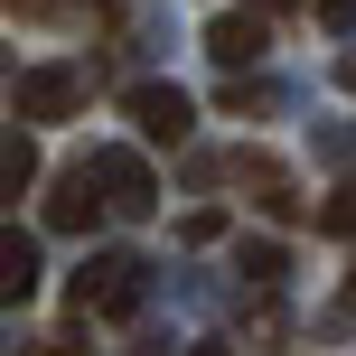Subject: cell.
<instances>
[{
	"mask_svg": "<svg viewBox=\"0 0 356 356\" xmlns=\"http://www.w3.org/2000/svg\"><path fill=\"white\" fill-rule=\"evenodd\" d=\"M234 272L244 282H282V244H234Z\"/></svg>",
	"mask_w": 356,
	"mask_h": 356,
	"instance_id": "obj_9",
	"label": "cell"
},
{
	"mask_svg": "<svg viewBox=\"0 0 356 356\" xmlns=\"http://www.w3.org/2000/svg\"><path fill=\"white\" fill-rule=\"evenodd\" d=\"M75 94H85V85H75L66 66H29V75L10 85V113H19V122H66Z\"/></svg>",
	"mask_w": 356,
	"mask_h": 356,
	"instance_id": "obj_3",
	"label": "cell"
},
{
	"mask_svg": "<svg viewBox=\"0 0 356 356\" xmlns=\"http://www.w3.org/2000/svg\"><path fill=\"white\" fill-rule=\"evenodd\" d=\"M319 225H328V234H347V244H356V178H347V188H328Z\"/></svg>",
	"mask_w": 356,
	"mask_h": 356,
	"instance_id": "obj_10",
	"label": "cell"
},
{
	"mask_svg": "<svg viewBox=\"0 0 356 356\" xmlns=\"http://www.w3.org/2000/svg\"><path fill=\"white\" fill-rule=\"evenodd\" d=\"M94 207H113V197H94V169H66V178H56V197H47V225L85 234V225H94Z\"/></svg>",
	"mask_w": 356,
	"mask_h": 356,
	"instance_id": "obj_6",
	"label": "cell"
},
{
	"mask_svg": "<svg viewBox=\"0 0 356 356\" xmlns=\"http://www.w3.org/2000/svg\"><path fill=\"white\" fill-rule=\"evenodd\" d=\"M338 85H356V56H347V66H338Z\"/></svg>",
	"mask_w": 356,
	"mask_h": 356,
	"instance_id": "obj_14",
	"label": "cell"
},
{
	"mask_svg": "<svg viewBox=\"0 0 356 356\" xmlns=\"http://www.w3.org/2000/svg\"><path fill=\"white\" fill-rule=\"evenodd\" d=\"M319 19H328V29H356V0H328Z\"/></svg>",
	"mask_w": 356,
	"mask_h": 356,
	"instance_id": "obj_12",
	"label": "cell"
},
{
	"mask_svg": "<svg viewBox=\"0 0 356 356\" xmlns=\"http://www.w3.org/2000/svg\"><path fill=\"white\" fill-rule=\"evenodd\" d=\"M207 56H216V66H234V75H244L253 56H263V19L225 10V19H216V29H207Z\"/></svg>",
	"mask_w": 356,
	"mask_h": 356,
	"instance_id": "obj_5",
	"label": "cell"
},
{
	"mask_svg": "<svg viewBox=\"0 0 356 356\" xmlns=\"http://www.w3.org/2000/svg\"><path fill=\"white\" fill-rule=\"evenodd\" d=\"M141 272H150L141 253H94V263L75 272V309H104V319H131V309H141V291H150Z\"/></svg>",
	"mask_w": 356,
	"mask_h": 356,
	"instance_id": "obj_1",
	"label": "cell"
},
{
	"mask_svg": "<svg viewBox=\"0 0 356 356\" xmlns=\"http://www.w3.org/2000/svg\"><path fill=\"white\" fill-rule=\"evenodd\" d=\"M188 356H234V347H216V338H207V347H188Z\"/></svg>",
	"mask_w": 356,
	"mask_h": 356,
	"instance_id": "obj_13",
	"label": "cell"
},
{
	"mask_svg": "<svg viewBox=\"0 0 356 356\" xmlns=\"http://www.w3.org/2000/svg\"><path fill=\"white\" fill-rule=\"evenodd\" d=\"M122 113H131V122H141V141H188V122H197V104H188V94H178V85H131L122 94Z\"/></svg>",
	"mask_w": 356,
	"mask_h": 356,
	"instance_id": "obj_2",
	"label": "cell"
},
{
	"mask_svg": "<svg viewBox=\"0 0 356 356\" xmlns=\"http://www.w3.org/2000/svg\"><path fill=\"white\" fill-rule=\"evenodd\" d=\"M29 291H38V244H29V234L10 225V234H0V300L19 309V300H29Z\"/></svg>",
	"mask_w": 356,
	"mask_h": 356,
	"instance_id": "obj_7",
	"label": "cell"
},
{
	"mask_svg": "<svg viewBox=\"0 0 356 356\" xmlns=\"http://www.w3.org/2000/svg\"><path fill=\"white\" fill-rule=\"evenodd\" d=\"M347 309H356V282H347Z\"/></svg>",
	"mask_w": 356,
	"mask_h": 356,
	"instance_id": "obj_15",
	"label": "cell"
},
{
	"mask_svg": "<svg viewBox=\"0 0 356 356\" xmlns=\"http://www.w3.org/2000/svg\"><path fill=\"white\" fill-rule=\"evenodd\" d=\"M94 178H104V188H113V207H122V216L160 207V178H150L141 160H131V150H94Z\"/></svg>",
	"mask_w": 356,
	"mask_h": 356,
	"instance_id": "obj_4",
	"label": "cell"
},
{
	"mask_svg": "<svg viewBox=\"0 0 356 356\" xmlns=\"http://www.w3.org/2000/svg\"><path fill=\"white\" fill-rule=\"evenodd\" d=\"M0 188H10V197L38 188V141H29V131H10V150H0Z\"/></svg>",
	"mask_w": 356,
	"mask_h": 356,
	"instance_id": "obj_8",
	"label": "cell"
},
{
	"mask_svg": "<svg viewBox=\"0 0 356 356\" xmlns=\"http://www.w3.org/2000/svg\"><path fill=\"white\" fill-rule=\"evenodd\" d=\"M47 356H94V347H85V328H56V338H47Z\"/></svg>",
	"mask_w": 356,
	"mask_h": 356,
	"instance_id": "obj_11",
	"label": "cell"
}]
</instances>
